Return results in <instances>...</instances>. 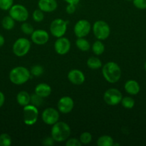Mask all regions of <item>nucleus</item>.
Segmentation results:
<instances>
[{
	"label": "nucleus",
	"mask_w": 146,
	"mask_h": 146,
	"mask_svg": "<svg viewBox=\"0 0 146 146\" xmlns=\"http://www.w3.org/2000/svg\"><path fill=\"white\" fill-rule=\"evenodd\" d=\"M70 133L71 129L70 125L63 121H57L52 127L51 136L55 142L61 143L67 141Z\"/></svg>",
	"instance_id": "obj_1"
},
{
	"label": "nucleus",
	"mask_w": 146,
	"mask_h": 146,
	"mask_svg": "<svg viewBox=\"0 0 146 146\" xmlns=\"http://www.w3.org/2000/svg\"><path fill=\"white\" fill-rule=\"evenodd\" d=\"M102 73L104 79L110 84L117 82L121 78L122 71L118 64L113 61H110L102 66Z\"/></svg>",
	"instance_id": "obj_2"
},
{
	"label": "nucleus",
	"mask_w": 146,
	"mask_h": 146,
	"mask_svg": "<svg viewBox=\"0 0 146 146\" xmlns=\"http://www.w3.org/2000/svg\"><path fill=\"white\" fill-rule=\"evenodd\" d=\"M30 71L24 66H17L9 72V80L15 85H22L31 78Z\"/></svg>",
	"instance_id": "obj_3"
},
{
	"label": "nucleus",
	"mask_w": 146,
	"mask_h": 146,
	"mask_svg": "<svg viewBox=\"0 0 146 146\" xmlns=\"http://www.w3.org/2000/svg\"><path fill=\"white\" fill-rule=\"evenodd\" d=\"M93 34L98 40H105L110 34V28L109 24L103 20L95 21L92 27Z\"/></svg>",
	"instance_id": "obj_4"
},
{
	"label": "nucleus",
	"mask_w": 146,
	"mask_h": 146,
	"mask_svg": "<svg viewBox=\"0 0 146 146\" xmlns=\"http://www.w3.org/2000/svg\"><path fill=\"white\" fill-rule=\"evenodd\" d=\"M38 108L32 104H28L23 108V121L27 125H33L38 120Z\"/></svg>",
	"instance_id": "obj_5"
},
{
	"label": "nucleus",
	"mask_w": 146,
	"mask_h": 146,
	"mask_svg": "<svg viewBox=\"0 0 146 146\" xmlns=\"http://www.w3.org/2000/svg\"><path fill=\"white\" fill-rule=\"evenodd\" d=\"M31 48V42L26 38H19L15 41L12 46L14 55L18 57L24 56Z\"/></svg>",
	"instance_id": "obj_6"
},
{
	"label": "nucleus",
	"mask_w": 146,
	"mask_h": 146,
	"mask_svg": "<svg viewBox=\"0 0 146 146\" xmlns=\"http://www.w3.org/2000/svg\"><path fill=\"white\" fill-rule=\"evenodd\" d=\"M9 14L15 21L19 22H24L29 18L28 10L21 4L13 5L9 10Z\"/></svg>",
	"instance_id": "obj_7"
},
{
	"label": "nucleus",
	"mask_w": 146,
	"mask_h": 146,
	"mask_svg": "<svg viewBox=\"0 0 146 146\" xmlns=\"http://www.w3.org/2000/svg\"><path fill=\"white\" fill-rule=\"evenodd\" d=\"M67 29V23L62 19H55L52 21L50 27V33L56 38L64 36Z\"/></svg>",
	"instance_id": "obj_8"
},
{
	"label": "nucleus",
	"mask_w": 146,
	"mask_h": 146,
	"mask_svg": "<svg viewBox=\"0 0 146 146\" xmlns=\"http://www.w3.org/2000/svg\"><path fill=\"white\" fill-rule=\"evenodd\" d=\"M123 94L118 89L111 88L104 92L103 99L104 102L109 106H116L121 102Z\"/></svg>",
	"instance_id": "obj_9"
},
{
	"label": "nucleus",
	"mask_w": 146,
	"mask_h": 146,
	"mask_svg": "<svg viewBox=\"0 0 146 146\" xmlns=\"http://www.w3.org/2000/svg\"><path fill=\"white\" fill-rule=\"evenodd\" d=\"M91 24L86 19H80L74 27V33L77 38H83L90 34L91 31Z\"/></svg>",
	"instance_id": "obj_10"
},
{
	"label": "nucleus",
	"mask_w": 146,
	"mask_h": 146,
	"mask_svg": "<svg viewBox=\"0 0 146 146\" xmlns=\"http://www.w3.org/2000/svg\"><path fill=\"white\" fill-rule=\"evenodd\" d=\"M60 114L54 108H47L43 111L42 113V119L43 122L49 125H52L59 121Z\"/></svg>",
	"instance_id": "obj_11"
},
{
	"label": "nucleus",
	"mask_w": 146,
	"mask_h": 146,
	"mask_svg": "<svg viewBox=\"0 0 146 146\" xmlns=\"http://www.w3.org/2000/svg\"><path fill=\"white\" fill-rule=\"evenodd\" d=\"M54 50L60 55H65L70 51L71 43L70 40L64 36L57 38L54 44Z\"/></svg>",
	"instance_id": "obj_12"
},
{
	"label": "nucleus",
	"mask_w": 146,
	"mask_h": 146,
	"mask_svg": "<svg viewBox=\"0 0 146 146\" xmlns=\"http://www.w3.org/2000/svg\"><path fill=\"white\" fill-rule=\"evenodd\" d=\"M57 108L62 113H69L74 108V101L70 96L62 97L57 103Z\"/></svg>",
	"instance_id": "obj_13"
},
{
	"label": "nucleus",
	"mask_w": 146,
	"mask_h": 146,
	"mask_svg": "<svg viewBox=\"0 0 146 146\" xmlns=\"http://www.w3.org/2000/svg\"><path fill=\"white\" fill-rule=\"evenodd\" d=\"M31 38L33 43L37 45H44L48 42L50 35L45 30L37 29L31 34Z\"/></svg>",
	"instance_id": "obj_14"
},
{
	"label": "nucleus",
	"mask_w": 146,
	"mask_h": 146,
	"mask_svg": "<svg viewBox=\"0 0 146 146\" xmlns=\"http://www.w3.org/2000/svg\"><path fill=\"white\" fill-rule=\"evenodd\" d=\"M67 78L74 85L80 86L84 84L85 81V76L82 71L79 69H72L69 71Z\"/></svg>",
	"instance_id": "obj_15"
},
{
	"label": "nucleus",
	"mask_w": 146,
	"mask_h": 146,
	"mask_svg": "<svg viewBox=\"0 0 146 146\" xmlns=\"http://www.w3.org/2000/svg\"><path fill=\"white\" fill-rule=\"evenodd\" d=\"M38 7L44 12H53L57 9V2L56 0H39Z\"/></svg>",
	"instance_id": "obj_16"
},
{
	"label": "nucleus",
	"mask_w": 146,
	"mask_h": 146,
	"mask_svg": "<svg viewBox=\"0 0 146 146\" xmlns=\"http://www.w3.org/2000/svg\"><path fill=\"white\" fill-rule=\"evenodd\" d=\"M34 93L44 98L50 96L52 93V88L49 84L45 83H41L37 85L34 89Z\"/></svg>",
	"instance_id": "obj_17"
},
{
	"label": "nucleus",
	"mask_w": 146,
	"mask_h": 146,
	"mask_svg": "<svg viewBox=\"0 0 146 146\" xmlns=\"http://www.w3.org/2000/svg\"><path fill=\"white\" fill-rule=\"evenodd\" d=\"M124 88L126 92L130 95H137L140 90V85L135 80H128L126 81Z\"/></svg>",
	"instance_id": "obj_18"
},
{
	"label": "nucleus",
	"mask_w": 146,
	"mask_h": 146,
	"mask_svg": "<svg viewBox=\"0 0 146 146\" xmlns=\"http://www.w3.org/2000/svg\"><path fill=\"white\" fill-rule=\"evenodd\" d=\"M17 101L21 106H25L30 104V95L25 91H20L17 95Z\"/></svg>",
	"instance_id": "obj_19"
},
{
	"label": "nucleus",
	"mask_w": 146,
	"mask_h": 146,
	"mask_svg": "<svg viewBox=\"0 0 146 146\" xmlns=\"http://www.w3.org/2000/svg\"><path fill=\"white\" fill-rule=\"evenodd\" d=\"M87 65L88 68L91 69H99L102 66V61L99 58L96 56H92L89 58L87 61Z\"/></svg>",
	"instance_id": "obj_20"
},
{
	"label": "nucleus",
	"mask_w": 146,
	"mask_h": 146,
	"mask_svg": "<svg viewBox=\"0 0 146 146\" xmlns=\"http://www.w3.org/2000/svg\"><path fill=\"white\" fill-rule=\"evenodd\" d=\"M104 49H105V47H104V45L102 42L101 40H97V41H94L92 46V52L96 56L102 55L104 53Z\"/></svg>",
	"instance_id": "obj_21"
},
{
	"label": "nucleus",
	"mask_w": 146,
	"mask_h": 146,
	"mask_svg": "<svg viewBox=\"0 0 146 146\" xmlns=\"http://www.w3.org/2000/svg\"><path fill=\"white\" fill-rule=\"evenodd\" d=\"M75 44L80 51H84V52L88 51L90 49V43L84 37L83 38H77V39L76 40Z\"/></svg>",
	"instance_id": "obj_22"
},
{
	"label": "nucleus",
	"mask_w": 146,
	"mask_h": 146,
	"mask_svg": "<svg viewBox=\"0 0 146 146\" xmlns=\"http://www.w3.org/2000/svg\"><path fill=\"white\" fill-rule=\"evenodd\" d=\"M97 145L98 146H113L114 145V141L110 135H102L97 139Z\"/></svg>",
	"instance_id": "obj_23"
},
{
	"label": "nucleus",
	"mask_w": 146,
	"mask_h": 146,
	"mask_svg": "<svg viewBox=\"0 0 146 146\" xmlns=\"http://www.w3.org/2000/svg\"><path fill=\"white\" fill-rule=\"evenodd\" d=\"M15 25V20L11 16H7L3 18L1 21V26L6 30L12 29Z\"/></svg>",
	"instance_id": "obj_24"
},
{
	"label": "nucleus",
	"mask_w": 146,
	"mask_h": 146,
	"mask_svg": "<svg viewBox=\"0 0 146 146\" xmlns=\"http://www.w3.org/2000/svg\"><path fill=\"white\" fill-rule=\"evenodd\" d=\"M120 103H121L122 106L125 108H127V109H131V108H133L134 107L135 104V100L130 96L123 97Z\"/></svg>",
	"instance_id": "obj_25"
},
{
	"label": "nucleus",
	"mask_w": 146,
	"mask_h": 146,
	"mask_svg": "<svg viewBox=\"0 0 146 146\" xmlns=\"http://www.w3.org/2000/svg\"><path fill=\"white\" fill-rule=\"evenodd\" d=\"M30 104L38 108L42 105L43 98L36 94L35 93L34 94H31L30 95Z\"/></svg>",
	"instance_id": "obj_26"
},
{
	"label": "nucleus",
	"mask_w": 146,
	"mask_h": 146,
	"mask_svg": "<svg viewBox=\"0 0 146 146\" xmlns=\"http://www.w3.org/2000/svg\"><path fill=\"white\" fill-rule=\"evenodd\" d=\"M11 144V138L9 134L2 133L0 135V146H9Z\"/></svg>",
	"instance_id": "obj_27"
},
{
	"label": "nucleus",
	"mask_w": 146,
	"mask_h": 146,
	"mask_svg": "<svg viewBox=\"0 0 146 146\" xmlns=\"http://www.w3.org/2000/svg\"><path fill=\"white\" fill-rule=\"evenodd\" d=\"M44 73V68L41 65H34L30 69V74L34 76H40Z\"/></svg>",
	"instance_id": "obj_28"
},
{
	"label": "nucleus",
	"mask_w": 146,
	"mask_h": 146,
	"mask_svg": "<svg viewBox=\"0 0 146 146\" xmlns=\"http://www.w3.org/2000/svg\"><path fill=\"white\" fill-rule=\"evenodd\" d=\"M21 30L24 34H27V35H31L34 31V27L29 23H27L24 21L21 26Z\"/></svg>",
	"instance_id": "obj_29"
},
{
	"label": "nucleus",
	"mask_w": 146,
	"mask_h": 146,
	"mask_svg": "<svg viewBox=\"0 0 146 146\" xmlns=\"http://www.w3.org/2000/svg\"><path fill=\"white\" fill-rule=\"evenodd\" d=\"M92 135L89 132H83L82 133H81L80 136V141L81 142L82 145L84 144V145H87L89 144L92 141Z\"/></svg>",
	"instance_id": "obj_30"
},
{
	"label": "nucleus",
	"mask_w": 146,
	"mask_h": 146,
	"mask_svg": "<svg viewBox=\"0 0 146 146\" xmlns=\"http://www.w3.org/2000/svg\"><path fill=\"white\" fill-rule=\"evenodd\" d=\"M32 18L34 21H36V22H41L44 19V11H42L40 9H35L32 14Z\"/></svg>",
	"instance_id": "obj_31"
},
{
	"label": "nucleus",
	"mask_w": 146,
	"mask_h": 146,
	"mask_svg": "<svg viewBox=\"0 0 146 146\" xmlns=\"http://www.w3.org/2000/svg\"><path fill=\"white\" fill-rule=\"evenodd\" d=\"M14 0H0V9L4 11L9 10L14 5Z\"/></svg>",
	"instance_id": "obj_32"
},
{
	"label": "nucleus",
	"mask_w": 146,
	"mask_h": 146,
	"mask_svg": "<svg viewBox=\"0 0 146 146\" xmlns=\"http://www.w3.org/2000/svg\"><path fill=\"white\" fill-rule=\"evenodd\" d=\"M133 5L138 9H145L146 0H133Z\"/></svg>",
	"instance_id": "obj_33"
},
{
	"label": "nucleus",
	"mask_w": 146,
	"mask_h": 146,
	"mask_svg": "<svg viewBox=\"0 0 146 146\" xmlns=\"http://www.w3.org/2000/svg\"><path fill=\"white\" fill-rule=\"evenodd\" d=\"M66 145L67 146H81L82 143L80 141V140L77 139V138H70V139L67 140Z\"/></svg>",
	"instance_id": "obj_34"
},
{
	"label": "nucleus",
	"mask_w": 146,
	"mask_h": 146,
	"mask_svg": "<svg viewBox=\"0 0 146 146\" xmlns=\"http://www.w3.org/2000/svg\"><path fill=\"white\" fill-rule=\"evenodd\" d=\"M54 140L53 139L52 137H47V138H44L42 141V144L44 145H47V146H51L53 145L54 143Z\"/></svg>",
	"instance_id": "obj_35"
},
{
	"label": "nucleus",
	"mask_w": 146,
	"mask_h": 146,
	"mask_svg": "<svg viewBox=\"0 0 146 146\" xmlns=\"http://www.w3.org/2000/svg\"><path fill=\"white\" fill-rule=\"evenodd\" d=\"M76 11V5L72 4H68L66 7V12L69 14H72Z\"/></svg>",
	"instance_id": "obj_36"
},
{
	"label": "nucleus",
	"mask_w": 146,
	"mask_h": 146,
	"mask_svg": "<svg viewBox=\"0 0 146 146\" xmlns=\"http://www.w3.org/2000/svg\"><path fill=\"white\" fill-rule=\"evenodd\" d=\"M4 101H5V96H4V94H3L1 91H0V108L3 106L4 104Z\"/></svg>",
	"instance_id": "obj_37"
},
{
	"label": "nucleus",
	"mask_w": 146,
	"mask_h": 146,
	"mask_svg": "<svg viewBox=\"0 0 146 146\" xmlns=\"http://www.w3.org/2000/svg\"><path fill=\"white\" fill-rule=\"evenodd\" d=\"M65 2H67V4H72L77 5L79 2H80V0H64Z\"/></svg>",
	"instance_id": "obj_38"
},
{
	"label": "nucleus",
	"mask_w": 146,
	"mask_h": 146,
	"mask_svg": "<svg viewBox=\"0 0 146 146\" xmlns=\"http://www.w3.org/2000/svg\"><path fill=\"white\" fill-rule=\"evenodd\" d=\"M5 43V39H4V37L1 34H0V47L2 46Z\"/></svg>",
	"instance_id": "obj_39"
},
{
	"label": "nucleus",
	"mask_w": 146,
	"mask_h": 146,
	"mask_svg": "<svg viewBox=\"0 0 146 146\" xmlns=\"http://www.w3.org/2000/svg\"><path fill=\"white\" fill-rule=\"evenodd\" d=\"M144 68H145V70L146 71V61L145 62V65H144Z\"/></svg>",
	"instance_id": "obj_40"
},
{
	"label": "nucleus",
	"mask_w": 146,
	"mask_h": 146,
	"mask_svg": "<svg viewBox=\"0 0 146 146\" xmlns=\"http://www.w3.org/2000/svg\"><path fill=\"white\" fill-rule=\"evenodd\" d=\"M126 1H133V0H126Z\"/></svg>",
	"instance_id": "obj_41"
}]
</instances>
